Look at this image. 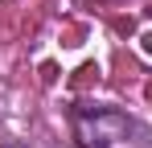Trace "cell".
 <instances>
[{
  "mask_svg": "<svg viewBox=\"0 0 152 148\" xmlns=\"http://www.w3.org/2000/svg\"><path fill=\"white\" fill-rule=\"evenodd\" d=\"M78 148H152V132L140 119L115 107H82L74 111Z\"/></svg>",
  "mask_w": 152,
  "mask_h": 148,
  "instance_id": "6da1fadb",
  "label": "cell"
}]
</instances>
